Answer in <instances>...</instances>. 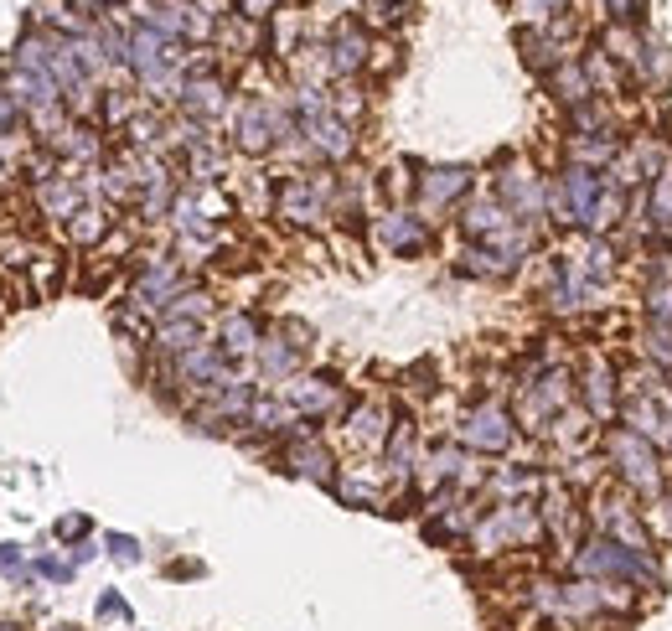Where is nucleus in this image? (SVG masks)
I'll return each mask as SVG.
<instances>
[{"mask_svg": "<svg viewBox=\"0 0 672 631\" xmlns=\"http://www.w3.org/2000/svg\"><path fill=\"white\" fill-rule=\"evenodd\" d=\"M218 347H223L228 357H254V352L264 347V326H259V316H249V311H228V316L218 321Z\"/></svg>", "mask_w": 672, "mask_h": 631, "instance_id": "nucleus-15", "label": "nucleus"}, {"mask_svg": "<svg viewBox=\"0 0 672 631\" xmlns=\"http://www.w3.org/2000/svg\"><path fill=\"white\" fill-rule=\"evenodd\" d=\"M393 435V409L383 399H362L352 414H347V445L357 450H383Z\"/></svg>", "mask_w": 672, "mask_h": 631, "instance_id": "nucleus-13", "label": "nucleus"}, {"mask_svg": "<svg viewBox=\"0 0 672 631\" xmlns=\"http://www.w3.org/2000/svg\"><path fill=\"white\" fill-rule=\"evenodd\" d=\"M626 73H631L636 88H647V94H662V88L672 83V52H667L657 37L641 32V47H636V57H631Z\"/></svg>", "mask_w": 672, "mask_h": 631, "instance_id": "nucleus-14", "label": "nucleus"}, {"mask_svg": "<svg viewBox=\"0 0 672 631\" xmlns=\"http://www.w3.org/2000/svg\"><path fill=\"white\" fill-rule=\"evenodd\" d=\"M574 373H579V409H585L600 430H610L621 419V363L605 357L600 347H590L585 363Z\"/></svg>", "mask_w": 672, "mask_h": 631, "instance_id": "nucleus-5", "label": "nucleus"}, {"mask_svg": "<svg viewBox=\"0 0 672 631\" xmlns=\"http://www.w3.org/2000/svg\"><path fill=\"white\" fill-rule=\"evenodd\" d=\"M52 631H78V626H52Z\"/></svg>", "mask_w": 672, "mask_h": 631, "instance_id": "nucleus-27", "label": "nucleus"}, {"mask_svg": "<svg viewBox=\"0 0 672 631\" xmlns=\"http://www.w3.org/2000/svg\"><path fill=\"white\" fill-rule=\"evenodd\" d=\"M326 197H331V176H305V171H290L280 187H274V213H280L290 228H316L326 218Z\"/></svg>", "mask_w": 672, "mask_h": 631, "instance_id": "nucleus-6", "label": "nucleus"}, {"mask_svg": "<svg viewBox=\"0 0 672 631\" xmlns=\"http://www.w3.org/2000/svg\"><path fill=\"white\" fill-rule=\"evenodd\" d=\"M109 549H114V559H125V564L140 559V544H135V538H125V533H109Z\"/></svg>", "mask_w": 672, "mask_h": 631, "instance_id": "nucleus-22", "label": "nucleus"}, {"mask_svg": "<svg viewBox=\"0 0 672 631\" xmlns=\"http://www.w3.org/2000/svg\"><path fill=\"white\" fill-rule=\"evenodd\" d=\"M285 466H290L295 476H305V482H316V487H336V456H331V450H326L316 435H305V430L290 435Z\"/></svg>", "mask_w": 672, "mask_h": 631, "instance_id": "nucleus-9", "label": "nucleus"}, {"mask_svg": "<svg viewBox=\"0 0 672 631\" xmlns=\"http://www.w3.org/2000/svg\"><path fill=\"white\" fill-rule=\"evenodd\" d=\"M471 166H435L419 176V207L424 213H445V207H455L466 192H471Z\"/></svg>", "mask_w": 672, "mask_h": 631, "instance_id": "nucleus-11", "label": "nucleus"}, {"mask_svg": "<svg viewBox=\"0 0 672 631\" xmlns=\"http://www.w3.org/2000/svg\"><path fill=\"white\" fill-rule=\"evenodd\" d=\"M104 233H109V213L83 202L78 213H73V223H68V238H73L78 249H94V244H104Z\"/></svg>", "mask_w": 672, "mask_h": 631, "instance_id": "nucleus-17", "label": "nucleus"}, {"mask_svg": "<svg viewBox=\"0 0 672 631\" xmlns=\"http://www.w3.org/2000/svg\"><path fill=\"white\" fill-rule=\"evenodd\" d=\"M42 575H52V580H73V564H68V559H42Z\"/></svg>", "mask_w": 672, "mask_h": 631, "instance_id": "nucleus-26", "label": "nucleus"}, {"mask_svg": "<svg viewBox=\"0 0 672 631\" xmlns=\"http://www.w3.org/2000/svg\"><path fill=\"white\" fill-rule=\"evenodd\" d=\"M647 513V528H652V544L662 549V544H672V492H662L657 502H647L641 507Z\"/></svg>", "mask_w": 672, "mask_h": 631, "instance_id": "nucleus-19", "label": "nucleus"}, {"mask_svg": "<svg viewBox=\"0 0 672 631\" xmlns=\"http://www.w3.org/2000/svg\"><path fill=\"white\" fill-rule=\"evenodd\" d=\"M641 357H647L652 368H662L667 378H672V326H657V321H647L641 326Z\"/></svg>", "mask_w": 672, "mask_h": 631, "instance_id": "nucleus-18", "label": "nucleus"}, {"mask_svg": "<svg viewBox=\"0 0 672 631\" xmlns=\"http://www.w3.org/2000/svg\"><path fill=\"white\" fill-rule=\"evenodd\" d=\"M600 456H605V471H610V482L626 487L641 507L657 502L662 492H672L667 482V461H662V450L652 440H641L636 430L626 425H610L600 430Z\"/></svg>", "mask_w": 672, "mask_h": 631, "instance_id": "nucleus-2", "label": "nucleus"}, {"mask_svg": "<svg viewBox=\"0 0 672 631\" xmlns=\"http://www.w3.org/2000/svg\"><path fill=\"white\" fill-rule=\"evenodd\" d=\"M99 621H130V606L119 595H104L99 600Z\"/></svg>", "mask_w": 672, "mask_h": 631, "instance_id": "nucleus-23", "label": "nucleus"}, {"mask_svg": "<svg viewBox=\"0 0 672 631\" xmlns=\"http://www.w3.org/2000/svg\"><path fill=\"white\" fill-rule=\"evenodd\" d=\"M0 259L6 264H32V244H26V238H11V233H0Z\"/></svg>", "mask_w": 672, "mask_h": 631, "instance_id": "nucleus-21", "label": "nucleus"}, {"mask_svg": "<svg viewBox=\"0 0 672 631\" xmlns=\"http://www.w3.org/2000/svg\"><path fill=\"white\" fill-rule=\"evenodd\" d=\"M600 187H605V171H585V166L564 161L554 176H548V223L590 233V213H595Z\"/></svg>", "mask_w": 672, "mask_h": 631, "instance_id": "nucleus-3", "label": "nucleus"}, {"mask_svg": "<svg viewBox=\"0 0 672 631\" xmlns=\"http://www.w3.org/2000/svg\"><path fill=\"white\" fill-rule=\"evenodd\" d=\"M274 6H280V0H243V16H249V21H264Z\"/></svg>", "mask_w": 672, "mask_h": 631, "instance_id": "nucleus-25", "label": "nucleus"}, {"mask_svg": "<svg viewBox=\"0 0 672 631\" xmlns=\"http://www.w3.org/2000/svg\"><path fill=\"white\" fill-rule=\"evenodd\" d=\"M368 52H373L368 32H362L357 21H342V26H336V32H331V47H326V68H331L336 78H352V73H362V68L373 63Z\"/></svg>", "mask_w": 672, "mask_h": 631, "instance_id": "nucleus-12", "label": "nucleus"}, {"mask_svg": "<svg viewBox=\"0 0 672 631\" xmlns=\"http://www.w3.org/2000/svg\"><path fill=\"white\" fill-rule=\"evenodd\" d=\"M37 207L47 218L73 223V213L83 207V187L73 182V176H47V182H37Z\"/></svg>", "mask_w": 672, "mask_h": 631, "instance_id": "nucleus-16", "label": "nucleus"}, {"mask_svg": "<svg viewBox=\"0 0 672 631\" xmlns=\"http://www.w3.org/2000/svg\"><path fill=\"white\" fill-rule=\"evenodd\" d=\"M569 575L579 580H600V585H626L636 595L647 590H667V569H662V549H626L605 533H585V544L574 549Z\"/></svg>", "mask_w": 672, "mask_h": 631, "instance_id": "nucleus-1", "label": "nucleus"}, {"mask_svg": "<svg viewBox=\"0 0 672 631\" xmlns=\"http://www.w3.org/2000/svg\"><path fill=\"white\" fill-rule=\"evenodd\" d=\"M285 404H290L300 419H326V414H336V409L347 404V394H342V383H336V378L295 373V378L285 383Z\"/></svg>", "mask_w": 672, "mask_h": 631, "instance_id": "nucleus-8", "label": "nucleus"}, {"mask_svg": "<svg viewBox=\"0 0 672 631\" xmlns=\"http://www.w3.org/2000/svg\"><path fill=\"white\" fill-rule=\"evenodd\" d=\"M373 238L388 249V254H399V259H414V254H424L430 249V223H424L419 213H388V218H378V228H373Z\"/></svg>", "mask_w": 672, "mask_h": 631, "instance_id": "nucleus-10", "label": "nucleus"}, {"mask_svg": "<svg viewBox=\"0 0 672 631\" xmlns=\"http://www.w3.org/2000/svg\"><path fill=\"white\" fill-rule=\"evenodd\" d=\"M274 337H280V342H290L300 357L305 352H311V342H316V332H311V326H305V321H295V316H285V321H274Z\"/></svg>", "mask_w": 672, "mask_h": 631, "instance_id": "nucleus-20", "label": "nucleus"}, {"mask_svg": "<svg viewBox=\"0 0 672 631\" xmlns=\"http://www.w3.org/2000/svg\"><path fill=\"white\" fill-rule=\"evenodd\" d=\"M455 445H466L471 456H507L517 445V414L502 399H481L455 419Z\"/></svg>", "mask_w": 672, "mask_h": 631, "instance_id": "nucleus-4", "label": "nucleus"}, {"mask_svg": "<svg viewBox=\"0 0 672 631\" xmlns=\"http://www.w3.org/2000/svg\"><path fill=\"white\" fill-rule=\"evenodd\" d=\"M362 11H368V16L383 26V21H393V16H399V0H368V6H362Z\"/></svg>", "mask_w": 672, "mask_h": 631, "instance_id": "nucleus-24", "label": "nucleus"}, {"mask_svg": "<svg viewBox=\"0 0 672 631\" xmlns=\"http://www.w3.org/2000/svg\"><path fill=\"white\" fill-rule=\"evenodd\" d=\"M497 202L517 223H543L548 218V176H533L528 166H512L507 176H497Z\"/></svg>", "mask_w": 672, "mask_h": 631, "instance_id": "nucleus-7", "label": "nucleus"}]
</instances>
